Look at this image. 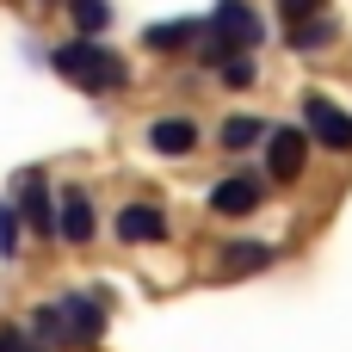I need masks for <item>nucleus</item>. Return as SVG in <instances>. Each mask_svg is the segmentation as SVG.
<instances>
[{"mask_svg": "<svg viewBox=\"0 0 352 352\" xmlns=\"http://www.w3.org/2000/svg\"><path fill=\"white\" fill-rule=\"evenodd\" d=\"M260 37H266V25L254 19L248 0H217V12H210V43H204V68H223L229 56L254 50Z\"/></svg>", "mask_w": 352, "mask_h": 352, "instance_id": "nucleus-1", "label": "nucleus"}, {"mask_svg": "<svg viewBox=\"0 0 352 352\" xmlns=\"http://www.w3.org/2000/svg\"><path fill=\"white\" fill-rule=\"evenodd\" d=\"M50 62H56V74H62V80H74V87H87V93H111V87H124V62H118L111 50H99L93 37L62 43Z\"/></svg>", "mask_w": 352, "mask_h": 352, "instance_id": "nucleus-2", "label": "nucleus"}, {"mask_svg": "<svg viewBox=\"0 0 352 352\" xmlns=\"http://www.w3.org/2000/svg\"><path fill=\"white\" fill-rule=\"evenodd\" d=\"M303 124H309V136H316L322 148H334V155H352V118L334 105V99L309 93V99H303Z\"/></svg>", "mask_w": 352, "mask_h": 352, "instance_id": "nucleus-3", "label": "nucleus"}, {"mask_svg": "<svg viewBox=\"0 0 352 352\" xmlns=\"http://www.w3.org/2000/svg\"><path fill=\"white\" fill-rule=\"evenodd\" d=\"M260 142H266L272 179H297V173H303V161H309V136H303V130H266Z\"/></svg>", "mask_w": 352, "mask_h": 352, "instance_id": "nucleus-4", "label": "nucleus"}, {"mask_svg": "<svg viewBox=\"0 0 352 352\" xmlns=\"http://www.w3.org/2000/svg\"><path fill=\"white\" fill-rule=\"evenodd\" d=\"M56 328H62V340H99L105 334V316L87 297H62L56 303Z\"/></svg>", "mask_w": 352, "mask_h": 352, "instance_id": "nucleus-5", "label": "nucleus"}, {"mask_svg": "<svg viewBox=\"0 0 352 352\" xmlns=\"http://www.w3.org/2000/svg\"><path fill=\"white\" fill-rule=\"evenodd\" d=\"M254 204H260V179L254 173H235V179H217L210 186V210L217 217H248Z\"/></svg>", "mask_w": 352, "mask_h": 352, "instance_id": "nucleus-6", "label": "nucleus"}, {"mask_svg": "<svg viewBox=\"0 0 352 352\" xmlns=\"http://www.w3.org/2000/svg\"><path fill=\"white\" fill-rule=\"evenodd\" d=\"M118 241H136V248L167 241V217H161L155 204H124V210H118Z\"/></svg>", "mask_w": 352, "mask_h": 352, "instance_id": "nucleus-7", "label": "nucleus"}, {"mask_svg": "<svg viewBox=\"0 0 352 352\" xmlns=\"http://www.w3.org/2000/svg\"><path fill=\"white\" fill-rule=\"evenodd\" d=\"M12 192H19V210H25V223H31L37 235H56V204H50L43 179H37V173H25V179H19Z\"/></svg>", "mask_w": 352, "mask_h": 352, "instance_id": "nucleus-8", "label": "nucleus"}, {"mask_svg": "<svg viewBox=\"0 0 352 352\" xmlns=\"http://www.w3.org/2000/svg\"><path fill=\"white\" fill-rule=\"evenodd\" d=\"M148 148L186 155V148H198V124H192V118H155V124H148Z\"/></svg>", "mask_w": 352, "mask_h": 352, "instance_id": "nucleus-9", "label": "nucleus"}, {"mask_svg": "<svg viewBox=\"0 0 352 352\" xmlns=\"http://www.w3.org/2000/svg\"><path fill=\"white\" fill-rule=\"evenodd\" d=\"M56 235H68V241H87V235H93V204H87V192H62V198H56Z\"/></svg>", "mask_w": 352, "mask_h": 352, "instance_id": "nucleus-10", "label": "nucleus"}, {"mask_svg": "<svg viewBox=\"0 0 352 352\" xmlns=\"http://www.w3.org/2000/svg\"><path fill=\"white\" fill-rule=\"evenodd\" d=\"M260 266H272V248H266V241H235V248L223 254V272H229V278H248V272H260Z\"/></svg>", "mask_w": 352, "mask_h": 352, "instance_id": "nucleus-11", "label": "nucleus"}, {"mask_svg": "<svg viewBox=\"0 0 352 352\" xmlns=\"http://www.w3.org/2000/svg\"><path fill=\"white\" fill-rule=\"evenodd\" d=\"M192 31H198V19H167V25H148L142 43H148V50H179Z\"/></svg>", "mask_w": 352, "mask_h": 352, "instance_id": "nucleus-12", "label": "nucleus"}, {"mask_svg": "<svg viewBox=\"0 0 352 352\" xmlns=\"http://www.w3.org/2000/svg\"><path fill=\"white\" fill-rule=\"evenodd\" d=\"M322 43H334V19H303V12H297L291 50H322Z\"/></svg>", "mask_w": 352, "mask_h": 352, "instance_id": "nucleus-13", "label": "nucleus"}, {"mask_svg": "<svg viewBox=\"0 0 352 352\" xmlns=\"http://www.w3.org/2000/svg\"><path fill=\"white\" fill-rule=\"evenodd\" d=\"M68 19L80 25V37H99V31L111 25V6H105V0H68Z\"/></svg>", "mask_w": 352, "mask_h": 352, "instance_id": "nucleus-14", "label": "nucleus"}, {"mask_svg": "<svg viewBox=\"0 0 352 352\" xmlns=\"http://www.w3.org/2000/svg\"><path fill=\"white\" fill-rule=\"evenodd\" d=\"M260 136H266V118H248V111H241V118L223 124V142H229V148H254Z\"/></svg>", "mask_w": 352, "mask_h": 352, "instance_id": "nucleus-15", "label": "nucleus"}, {"mask_svg": "<svg viewBox=\"0 0 352 352\" xmlns=\"http://www.w3.org/2000/svg\"><path fill=\"white\" fill-rule=\"evenodd\" d=\"M223 80H229V87H254V80H260V68H254V62H248V50H241V56H229V62H223Z\"/></svg>", "mask_w": 352, "mask_h": 352, "instance_id": "nucleus-16", "label": "nucleus"}, {"mask_svg": "<svg viewBox=\"0 0 352 352\" xmlns=\"http://www.w3.org/2000/svg\"><path fill=\"white\" fill-rule=\"evenodd\" d=\"M0 352H37V346H31V334H25L19 322H6V328H0Z\"/></svg>", "mask_w": 352, "mask_h": 352, "instance_id": "nucleus-17", "label": "nucleus"}, {"mask_svg": "<svg viewBox=\"0 0 352 352\" xmlns=\"http://www.w3.org/2000/svg\"><path fill=\"white\" fill-rule=\"evenodd\" d=\"M12 248H19V217L0 204V254H12Z\"/></svg>", "mask_w": 352, "mask_h": 352, "instance_id": "nucleus-18", "label": "nucleus"}, {"mask_svg": "<svg viewBox=\"0 0 352 352\" xmlns=\"http://www.w3.org/2000/svg\"><path fill=\"white\" fill-rule=\"evenodd\" d=\"M278 6H285V12H291V19H297V12H309V6H316V0H278Z\"/></svg>", "mask_w": 352, "mask_h": 352, "instance_id": "nucleus-19", "label": "nucleus"}]
</instances>
